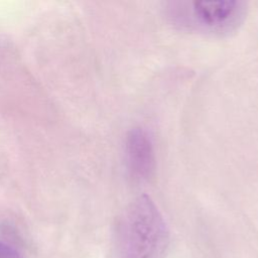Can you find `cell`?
I'll use <instances>...</instances> for the list:
<instances>
[{
	"label": "cell",
	"instance_id": "1",
	"mask_svg": "<svg viewBox=\"0 0 258 258\" xmlns=\"http://www.w3.org/2000/svg\"><path fill=\"white\" fill-rule=\"evenodd\" d=\"M120 258H164L169 230L157 206L146 195L129 203L119 227Z\"/></svg>",
	"mask_w": 258,
	"mask_h": 258
},
{
	"label": "cell",
	"instance_id": "4",
	"mask_svg": "<svg viewBox=\"0 0 258 258\" xmlns=\"http://www.w3.org/2000/svg\"><path fill=\"white\" fill-rule=\"evenodd\" d=\"M0 258H22V256L12 246L0 240Z\"/></svg>",
	"mask_w": 258,
	"mask_h": 258
},
{
	"label": "cell",
	"instance_id": "3",
	"mask_svg": "<svg viewBox=\"0 0 258 258\" xmlns=\"http://www.w3.org/2000/svg\"><path fill=\"white\" fill-rule=\"evenodd\" d=\"M125 159L129 175L136 181L148 179L155 168V154L149 133L141 128H132L125 139Z\"/></svg>",
	"mask_w": 258,
	"mask_h": 258
},
{
	"label": "cell",
	"instance_id": "2",
	"mask_svg": "<svg viewBox=\"0 0 258 258\" xmlns=\"http://www.w3.org/2000/svg\"><path fill=\"white\" fill-rule=\"evenodd\" d=\"M167 15L177 26L207 34H228L243 22L247 3L240 0L174 1L167 4Z\"/></svg>",
	"mask_w": 258,
	"mask_h": 258
}]
</instances>
